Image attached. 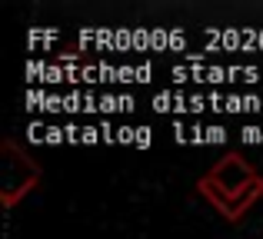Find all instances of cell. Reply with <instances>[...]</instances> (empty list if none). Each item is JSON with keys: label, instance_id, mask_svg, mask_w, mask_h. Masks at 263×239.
Returning a JSON list of instances; mask_svg holds the SVG:
<instances>
[{"label": "cell", "instance_id": "obj_2", "mask_svg": "<svg viewBox=\"0 0 263 239\" xmlns=\"http://www.w3.org/2000/svg\"><path fill=\"white\" fill-rule=\"evenodd\" d=\"M40 183V166L13 140L0 143V203L13 209Z\"/></svg>", "mask_w": 263, "mask_h": 239}, {"label": "cell", "instance_id": "obj_1", "mask_svg": "<svg viewBox=\"0 0 263 239\" xmlns=\"http://www.w3.org/2000/svg\"><path fill=\"white\" fill-rule=\"evenodd\" d=\"M197 189L227 223H240L263 196V176L240 153H227L210 173L200 176Z\"/></svg>", "mask_w": 263, "mask_h": 239}]
</instances>
